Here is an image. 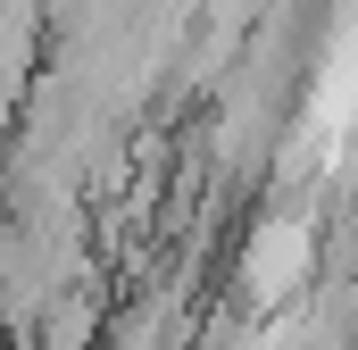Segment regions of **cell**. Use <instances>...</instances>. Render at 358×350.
<instances>
[{
    "mask_svg": "<svg viewBox=\"0 0 358 350\" xmlns=\"http://www.w3.org/2000/svg\"><path fill=\"white\" fill-rule=\"evenodd\" d=\"M317 142H342V125L358 117V25L334 42V59H325V84H317Z\"/></svg>",
    "mask_w": 358,
    "mask_h": 350,
    "instance_id": "6da1fadb",
    "label": "cell"
},
{
    "mask_svg": "<svg viewBox=\"0 0 358 350\" xmlns=\"http://www.w3.org/2000/svg\"><path fill=\"white\" fill-rule=\"evenodd\" d=\"M300 267H308V234H300V225H267L259 251H250V292H259V300H283V292L300 284Z\"/></svg>",
    "mask_w": 358,
    "mask_h": 350,
    "instance_id": "7a4b0ae2",
    "label": "cell"
}]
</instances>
